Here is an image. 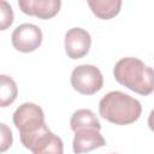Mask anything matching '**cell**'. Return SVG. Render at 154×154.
Here are the masks:
<instances>
[{"label":"cell","mask_w":154,"mask_h":154,"mask_svg":"<svg viewBox=\"0 0 154 154\" xmlns=\"http://www.w3.org/2000/svg\"><path fill=\"white\" fill-rule=\"evenodd\" d=\"M70 126L71 130L75 131L79 128H85V126H93L96 129H101V124L97 119V117L94 114L93 111L87 109V108H81L73 112L70 119Z\"/></svg>","instance_id":"11"},{"label":"cell","mask_w":154,"mask_h":154,"mask_svg":"<svg viewBox=\"0 0 154 154\" xmlns=\"http://www.w3.org/2000/svg\"><path fill=\"white\" fill-rule=\"evenodd\" d=\"M42 38V31L37 25L31 23H24L18 25L13 30L11 42L17 51L23 53H30L40 47Z\"/></svg>","instance_id":"5"},{"label":"cell","mask_w":154,"mask_h":154,"mask_svg":"<svg viewBox=\"0 0 154 154\" xmlns=\"http://www.w3.org/2000/svg\"><path fill=\"white\" fill-rule=\"evenodd\" d=\"M18 6L20 11L29 16H35L41 19H49L54 17L61 6L60 0H19Z\"/></svg>","instance_id":"8"},{"label":"cell","mask_w":154,"mask_h":154,"mask_svg":"<svg viewBox=\"0 0 154 154\" xmlns=\"http://www.w3.org/2000/svg\"><path fill=\"white\" fill-rule=\"evenodd\" d=\"M14 19L13 10L10 2L5 0H0V31L8 29Z\"/></svg>","instance_id":"13"},{"label":"cell","mask_w":154,"mask_h":154,"mask_svg":"<svg viewBox=\"0 0 154 154\" xmlns=\"http://www.w3.org/2000/svg\"><path fill=\"white\" fill-rule=\"evenodd\" d=\"M99 113L102 118L116 125H128L140 118L142 106L135 97L123 91L114 90L107 93L100 100Z\"/></svg>","instance_id":"2"},{"label":"cell","mask_w":154,"mask_h":154,"mask_svg":"<svg viewBox=\"0 0 154 154\" xmlns=\"http://www.w3.org/2000/svg\"><path fill=\"white\" fill-rule=\"evenodd\" d=\"M113 76L118 83L140 95L153 93V69L137 58L128 57L120 59L114 65Z\"/></svg>","instance_id":"1"},{"label":"cell","mask_w":154,"mask_h":154,"mask_svg":"<svg viewBox=\"0 0 154 154\" xmlns=\"http://www.w3.org/2000/svg\"><path fill=\"white\" fill-rule=\"evenodd\" d=\"M91 46L90 34L82 28H71L64 38L65 52L71 59H81L89 52Z\"/></svg>","instance_id":"6"},{"label":"cell","mask_w":154,"mask_h":154,"mask_svg":"<svg viewBox=\"0 0 154 154\" xmlns=\"http://www.w3.org/2000/svg\"><path fill=\"white\" fill-rule=\"evenodd\" d=\"M18 95L16 82L7 75H0V107L10 106Z\"/></svg>","instance_id":"12"},{"label":"cell","mask_w":154,"mask_h":154,"mask_svg":"<svg viewBox=\"0 0 154 154\" xmlns=\"http://www.w3.org/2000/svg\"><path fill=\"white\" fill-rule=\"evenodd\" d=\"M93 13L100 19H111L116 17L122 7L120 0H88Z\"/></svg>","instance_id":"10"},{"label":"cell","mask_w":154,"mask_h":154,"mask_svg":"<svg viewBox=\"0 0 154 154\" xmlns=\"http://www.w3.org/2000/svg\"><path fill=\"white\" fill-rule=\"evenodd\" d=\"M13 123L19 131L20 142L26 149L36 136L48 129L42 108L32 102H24L14 111Z\"/></svg>","instance_id":"3"},{"label":"cell","mask_w":154,"mask_h":154,"mask_svg":"<svg viewBox=\"0 0 154 154\" xmlns=\"http://www.w3.org/2000/svg\"><path fill=\"white\" fill-rule=\"evenodd\" d=\"M12 142H13V135L11 129L6 124L0 123V153H4L7 149H10Z\"/></svg>","instance_id":"14"},{"label":"cell","mask_w":154,"mask_h":154,"mask_svg":"<svg viewBox=\"0 0 154 154\" xmlns=\"http://www.w3.org/2000/svg\"><path fill=\"white\" fill-rule=\"evenodd\" d=\"M75 137L72 142V149L75 154H82L106 144L105 138L100 134V130L93 126L79 128L73 131Z\"/></svg>","instance_id":"7"},{"label":"cell","mask_w":154,"mask_h":154,"mask_svg":"<svg viewBox=\"0 0 154 154\" xmlns=\"http://www.w3.org/2000/svg\"><path fill=\"white\" fill-rule=\"evenodd\" d=\"M72 88L83 95H93L103 85V77L100 70L94 65H78L71 72Z\"/></svg>","instance_id":"4"},{"label":"cell","mask_w":154,"mask_h":154,"mask_svg":"<svg viewBox=\"0 0 154 154\" xmlns=\"http://www.w3.org/2000/svg\"><path fill=\"white\" fill-rule=\"evenodd\" d=\"M29 149L32 154H63L64 143L59 136L47 129L34 138Z\"/></svg>","instance_id":"9"}]
</instances>
